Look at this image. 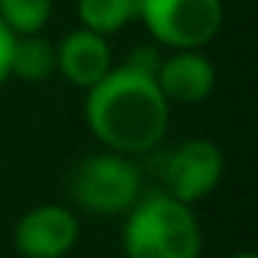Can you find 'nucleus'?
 <instances>
[{
	"mask_svg": "<svg viewBox=\"0 0 258 258\" xmlns=\"http://www.w3.org/2000/svg\"><path fill=\"white\" fill-rule=\"evenodd\" d=\"M55 61H58V76L88 91L112 70L109 37H100L85 28H73L70 34L61 37V43H55Z\"/></svg>",
	"mask_w": 258,
	"mask_h": 258,
	"instance_id": "6e6552de",
	"label": "nucleus"
},
{
	"mask_svg": "<svg viewBox=\"0 0 258 258\" xmlns=\"http://www.w3.org/2000/svg\"><path fill=\"white\" fill-rule=\"evenodd\" d=\"M85 124L103 149L134 158L164 140L170 103L155 76L112 64V70L85 91Z\"/></svg>",
	"mask_w": 258,
	"mask_h": 258,
	"instance_id": "f257e3e1",
	"label": "nucleus"
},
{
	"mask_svg": "<svg viewBox=\"0 0 258 258\" xmlns=\"http://www.w3.org/2000/svg\"><path fill=\"white\" fill-rule=\"evenodd\" d=\"M225 258H255L252 252H234V255H225Z\"/></svg>",
	"mask_w": 258,
	"mask_h": 258,
	"instance_id": "4468645a",
	"label": "nucleus"
},
{
	"mask_svg": "<svg viewBox=\"0 0 258 258\" xmlns=\"http://www.w3.org/2000/svg\"><path fill=\"white\" fill-rule=\"evenodd\" d=\"M143 28L164 49H204L225 22L222 0H140Z\"/></svg>",
	"mask_w": 258,
	"mask_h": 258,
	"instance_id": "20e7f679",
	"label": "nucleus"
},
{
	"mask_svg": "<svg viewBox=\"0 0 258 258\" xmlns=\"http://www.w3.org/2000/svg\"><path fill=\"white\" fill-rule=\"evenodd\" d=\"M140 16V0H76L79 28L94 31L100 37H112L124 31Z\"/></svg>",
	"mask_w": 258,
	"mask_h": 258,
	"instance_id": "9d476101",
	"label": "nucleus"
},
{
	"mask_svg": "<svg viewBox=\"0 0 258 258\" xmlns=\"http://www.w3.org/2000/svg\"><path fill=\"white\" fill-rule=\"evenodd\" d=\"M79 216L64 204H40L22 213L13 246L22 258H67L79 243Z\"/></svg>",
	"mask_w": 258,
	"mask_h": 258,
	"instance_id": "423d86ee",
	"label": "nucleus"
},
{
	"mask_svg": "<svg viewBox=\"0 0 258 258\" xmlns=\"http://www.w3.org/2000/svg\"><path fill=\"white\" fill-rule=\"evenodd\" d=\"M161 46H137L131 55L124 58V64L127 67H134V70H140V73H149V76H155L158 73V64H161Z\"/></svg>",
	"mask_w": 258,
	"mask_h": 258,
	"instance_id": "f8f14e48",
	"label": "nucleus"
},
{
	"mask_svg": "<svg viewBox=\"0 0 258 258\" xmlns=\"http://www.w3.org/2000/svg\"><path fill=\"white\" fill-rule=\"evenodd\" d=\"M52 19V0H0V22L16 37L43 34Z\"/></svg>",
	"mask_w": 258,
	"mask_h": 258,
	"instance_id": "9b49d317",
	"label": "nucleus"
},
{
	"mask_svg": "<svg viewBox=\"0 0 258 258\" xmlns=\"http://www.w3.org/2000/svg\"><path fill=\"white\" fill-rule=\"evenodd\" d=\"M58 73L55 61V43L43 34H25L13 40V58H10V76L22 82H46Z\"/></svg>",
	"mask_w": 258,
	"mask_h": 258,
	"instance_id": "1a4fd4ad",
	"label": "nucleus"
},
{
	"mask_svg": "<svg viewBox=\"0 0 258 258\" xmlns=\"http://www.w3.org/2000/svg\"><path fill=\"white\" fill-rule=\"evenodd\" d=\"M70 198L91 216H124L143 195V173L131 155L94 152L85 155L70 173Z\"/></svg>",
	"mask_w": 258,
	"mask_h": 258,
	"instance_id": "7ed1b4c3",
	"label": "nucleus"
},
{
	"mask_svg": "<svg viewBox=\"0 0 258 258\" xmlns=\"http://www.w3.org/2000/svg\"><path fill=\"white\" fill-rule=\"evenodd\" d=\"M155 82L167 103H204L216 88V64L201 49H173L161 58Z\"/></svg>",
	"mask_w": 258,
	"mask_h": 258,
	"instance_id": "0eeeda50",
	"label": "nucleus"
},
{
	"mask_svg": "<svg viewBox=\"0 0 258 258\" xmlns=\"http://www.w3.org/2000/svg\"><path fill=\"white\" fill-rule=\"evenodd\" d=\"M204 234L195 210L173 195L143 191L124 213V258H201Z\"/></svg>",
	"mask_w": 258,
	"mask_h": 258,
	"instance_id": "f03ea898",
	"label": "nucleus"
},
{
	"mask_svg": "<svg viewBox=\"0 0 258 258\" xmlns=\"http://www.w3.org/2000/svg\"><path fill=\"white\" fill-rule=\"evenodd\" d=\"M222 173H225L222 149L207 137H191L173 146V152L164 158L161 182L167 195L195 207L198 201L216 191V185L222 182Z\"/></svg>",
	"mask_w": 258,
	"mask_h": 258,
	"instance_id": "39448f33",
	"label": "nucleus"
},
{
	"mask_svg": "<svg viewBox=\"0 0 258 258\" xmlns=\"http://www.w3.org/2000/svg\"><path fill=\"white\" fill-rule=\"evenodd\" d=\"M13 40H16V34L0 22V85H4L7 79H13L10 76V58H13Z\"/></svg>",
	"mask_w": 258,
	"mask_h": 258,
	"instance_id": "ddd939ff",
	"label": "nucleus"
}]
</instances>
